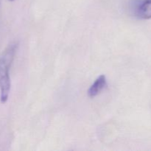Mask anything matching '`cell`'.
<instances>
[{
  "instance_id": "4",
  "label": "cell",
  "mask_w": 151,
  "mask_h": 151,
  "mask_svg": "<svg viewBox=\"0 0 151 151\" xmlns=\"http://www.w3.org/2000/svg\"><path fill=\"white\" fill-rule=\"evenodd\" d=\"M9 1H14V0H9Z\"/></svg>"
},
{
  "instance_id": "3",
  "label": "cell",
  "mask_w": 151,
  "mask_h": 151,
  "mask_svg": "<svg viewBox=\"0 0 151 151\" xmlns=\"http://www.w3.org/2000/svg\"><path fill=\"white\" fill-rule=\"evenodd\" d=\"M107 85V81L105 75H102L95 80L88 91V95L90 97H94L98 95L102 90Z\"/></svg>"
},
{
  "instance_id": "2",
  "label": "cell",
  "mask_w": 151,
  "mask_h": 151,
  "mask_svg": "<svg viewBox=\"0 0 151 151\" xmlns=\"http://www.w3.org/2000/svg\"><path fill=\"white\" fill-rule=\"evenodd\" d=\"M130 10L134 16L141 19H151V0H131Z\"/></svg>"
},
{
  "instance_id": "1",
  "label": "cell",
  "mask_w": 151,
  "mask_h": 151,
  "mask_svg": "<svg viewBox=\"0 0 151 151\" xmlns=\"http://www.w3.org/2000/svg\"><path fill=\"white\" fill-rule=\"evenodd\" d=\"M17 44H11L0 56V100L2 103L7 102L10 90V78L9 75Z\"/></svg>"
}]
</instances>
